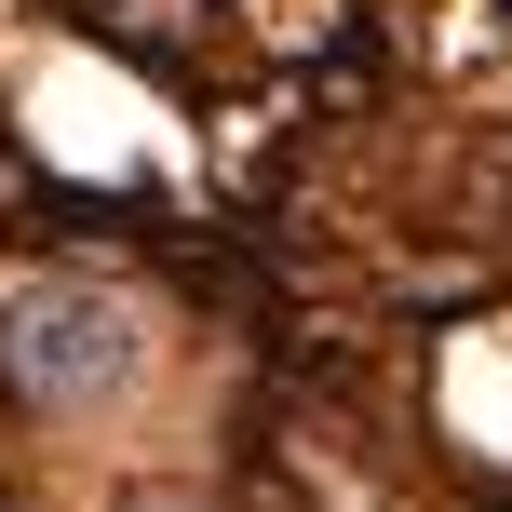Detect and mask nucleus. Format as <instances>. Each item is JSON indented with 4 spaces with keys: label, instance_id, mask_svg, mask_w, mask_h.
<instances>
[{
    "label": "nucleus",
    "instance_id": "f257e3e1",
    "mask_svg": "<svg viewBox=\"0 0 512 512\" xmlns=\"http://www.w3.org/2000/svg\"><path fill=\"white\" fill-rule=\"evenodd\" d=\"M0 364H14L41 405H81V391H108V378L135 364V310H122V297H95V283H41V297H14Z\"/></svg>",
    "mask_w": 512,
    "mask_h": 512
}]
</instances>
